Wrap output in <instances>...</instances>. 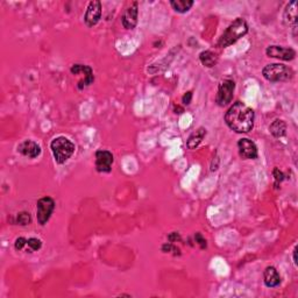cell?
I'll return each mask as SVG.
<instances>
[{"label": "cell", "mask_w": 298, "mask_h": 298, "mask_svg": "<svg viewBox=\"0 0 298 298\" xmlns=\"http://www.w3.org/2000/svg\"><path fill=\"white\" fill-rule=\"evenodd\" d=\"M26 245H27V239L24 238V237L18 238L14 242V247L17 250H21L25 246H26Z\"/></svg>", "instance_id": "24"}, {"label": "cell", "mask_w": 298, "mask_h": 298, "mask_svg": "<svg viewBox=\"0 0 298 298\" xmlns=\"http://www.w3.org/2000/svg\"><path fill=\"white\" fill-rule=\"evenodd\" d=\"M206 128H204V127H199L195 132H192L188 140H186V147H188V149L197 148L201 144L205 136H206Z\"/></svg>", "instance_id": "15"}, {"label": "cell", "mask_w": 298, "mask_h": 298, "mask_svg": "<svg viewBox=\"0 0 298 298\" xmlns=\"http://www.w3.org/2000/svg\"><path fill=\"white\" fill-rule=\"evenodd\" d=\"M269 132L274 138H283L287 134V124L281 119H275L269 125Z\"/></svg>", "instance_id": "17"}, {"label": "cell", "mask_w": 298, "mask_h": 298, "mask_svg": "<svg viewBox=\"0 0 298 298\" xmlns=\"http://www.w3.org/2000/svg\"><path fill=\"white\" fill-rule=\"evenodd\" d=\"M15 224L21 226H27L32 223V217H30L29 212H26V211H23V212H19L15 217Z\"/></svg>", "instance_id": "20"}, {"label": "cell", "mask_w": 298, "mask_h": 298, "mask_svg": "<svg viewBox=\"0 0 298 298\" xmlns=\"http://www.w3.org/2000/svg\"><path fill=\"white\" fill-rule=\"evenodd\" d=\"M273 175H274V178H275V185L277 186L279 183H281L282 181L284 179V175L283 173L281 172V170L278 169V168H274V170H273Z\"/></svg>", "instance_id": "23"}, {"label": "cell", "mask_w": 298, "mask_h": 298, "mask_svg": "<svg viewBox=\"0 0 298 298\" xmlns=\"http://www.w3.org/2000/svg\"><path fill=\"white\" fill-rule=\"evenodd\" d=\"M18 153L28 158H36L41 155V147L37 145V142L33 140H25L21 144L18 145Z\"/></svg>", "instance_id": "13"}, {"label": "cell", "mask_w": 298, "mask_h": 298, "mask_svg": "<svg viewBox=\"0 0 298 298\" xmlns=\"http://www.w3.org/2000/svg\"><path fill=\"white\" fill-rule=\"evenodd\" d=\"M30 248V250H39L42 247V241L37 238H29L27 239V245Z\"/></svg>", "instance_id": "21"}, {"label": "cell", "mask_w": 298, "mask_h": 298, "mask_svg": "<svg viewBox=\"0 0 298 298\" xmlns=\"http://www.w3.org/2000/svg\"><path fill=\"white\" fill-rule=\"evenodd\" d=\"M139 19V6L138 2L133 1L128 7L125 9L121 15V24L125 29H134L138 25Z\"/></svg>", "instance_id": "11"}, {"label": "cell", "mask_w": 298, "mask_h": 298, "mask_svg": "<svg viewBox=\"0 0 298 298\" xmlns=\"http://www.w3.org/2000/svg\"><path fill=\"white\" fill-rule=\"evenodd\" d=\"M263 282L267 288H276L281 284V275L275 267H267L263 272Z\"/></svg>", "instance_id": "14"}, {"label": "cell", "mask_w": 298, "mask_h": 298, "mask_svg": "<svg viewBox=\"0 0 298 298\" xmlns=\"http://www.w3.org/2000/svg\"><path fill=\"white\" fill-rule=\"evenodd\" d=\"M235 83L232 79H224L219 83L218 91L216 96V102L220 107L227 106L231 104L233 100V96H234Z\"/></svg>", "instance_id": "6"}, {"label": "cell", "mask_w": 298, "mask_h": 298, "mask_svg": "<svg viewBox=\"0 0 298 298\" xmlns=\"http://www.w3.org/2000/svg\"><path fill=\"white\" fill-rule=\"evenodd\" d=\"M255 113L240 100L235 101L225 113V123L235 133H248L253 129Z\"/></svg>", "instance_id": "1"}, {"label": "cell", "mask_w": 298, "mask_h": 298, "mask_svg": "<svg viewBox=\"0 0 298 298\" xmlns=\"http://www.w3.org/2000/svg\"><path fill=\"white\" fill-rule=\"evenodd\" d=\"M195 240L197 242L198 245H199L201 249H204V248H206V240H205V238L201 235V233H196L195 235Z\"/></svg>", "instance_id": "25"}, {"label": "cell", "mask_w": 298, "mask_h": 298, "mask_svg": "<svg viewBox=\"0 0 298 298\" xmlns=\"http://www.w3.org/2000/svg\"><path fill=\"white\" fill-rule=\"evenodd\" d=\"M218 55L211 50H204L199 54V61L206 68H213L218 63Z\"/></svg>", "instance_id": "18"}, {"label": "cell", "mask_w": 298, "mask_h": 298, "mask_svg": "<svg viewBox=\"0 0 298 298\" xmlns=\"http://www.w3.org/2000/svg\"><path fill=\"white\" fill-rule=\"evenodd\" d=\"M284 21L287 25H293L294 29L297 28V1L293 0L291 2H289L285 7L284 11Z\"/></svg>", "instance_id": "16"}, {"label": "cell", "mask_w": 298, "mask_h": 298, "mask_svg": "<svg viewBox=\"0 0 298 298\" xmlns=\"http://www.w3.org/2000/svg\"><path fill=\"white\" fill-rule=\"evenodd\" d=\"M162 251L163 253H172V251H175V255H181V251H179L178 248L176 246H174L173 242H167L162 246Z\"/></svg>", "instance_id": "22"}, {"label": "cell", "mask_w": 298, "mask_h": 298, "mask_svg": "<svg viewBox=\"0 0 298 298\" xmlns=\"http://www.w3.org/2000/svg\"><path fill=\"white\" fill-rule=\"evenodd\" d=\"M168 240H169L170 242H176V241H181L182 238H181V235H179L178 232H173V233H170L169 237H168Z\"/></svg>", "instance_id": "26"}, {"label": "cell", "mask_w": 298, "mask_h": 298, "mask_svg": "<svg viewBox=\"0 0 298 298\" xmlns=\"http://www.w3.org/2000/svg\"><path fill=\"white\" fill-rule=\"evenodd\" d=\"M170 5L177 13H186L194 6L195 1L192 0H170Z\"/></svg>", "instance_id": "19"}, {"label": "cell", "mask_w": 298, "mask_h": 298, "mask_svg": "<svg viewBox=\"0 0 298 298\" xmlns=\"http://www.w3.org/2000/svg\"><path fill=\"white\" fill-rule=\"evenodd\" d=\"M55 200L51 197H42L36 203V218L37 223L41 226H45L50 219L52 212L55 210Z\"/></svg>", "instance_id": "5"}, {"label": "cell", "mask_w": 298, "mask_h": 298, "mask_svg": "<svg viewBox=\"0 0 298 298\" xmlns=\"http://www.w3.org/2000/svg\"><path fill=\"white\" fill-rule=\"evenodd\" d=\"M50 149L55 162L57 164H64L73 156L76 146L70 139L65 136H57L50 142Z\"/></svg>", "instance_id": "3"}, {"label": "cell", "mask_w": 298, "mask_h": 298, "mask_svg": "<svg viewBox=\"0 0 298 298\" xmlns=\"http://www.w3.org/2000/svg\"><path fill=\"white\" fill-rule=\"evenodd\" d=\"M192 100V91H188L184 93V96L182 97V101L184 105H189Z\"/></svg>", "instance_id": "27"}, {"label": "cell", "mask_w": 298, "mask_h": 298, "mask_svg": "<svg viewBox=\"0 0 298 298\" xmlns=\"http://www.w3.org/2000/svg\"><path fill=\"white\" fill-rule=\"evenodd\" d=\"M262 76L272 83L289 82L294 78L295 71L293 68L281 63L267 64L262 69Z\"/></svg>", "instance_id": "4"}, {"label": "cell", "mask_w": 298, "mask_h": 298, "mask_svg": "<svg viewBox=\"0 0 298 298\" xmlns=\"http://www.w3.org/2000/svg\"><path fill=\"white\" fill-rule=\"evenodd\" d=\"M70 71L73 74H84V79L82 82H78L77 84V88L79 90H83L86 86H89L90 84L93 83L95 80V76H93V70L91 67L85 64H74L73 67L70 68Z\"/></svg>", "instance_id": "12"}, {"label": "cell", "mask_w": 298, "mask_h": 298, "mask_svg": "<svg viewBox=\"0 0 298 298\" xmlns=\"http://www.w3.org/2000/svg\"><path fill=\"white\" fill-rule=\"evenodd\" d=\"M297 249H298V247L296 246L294 249V263H295V266L298 265V263H297Z\"/></svg>", "instance_id": "28"}, {"label": "cell", "mask_w": 298, "mask_h": 298, "mask_svg": "<svg viewBox=\"0 0 298 298\" xmlns=\"http://www.w3.org/2000/svg\"><path fill=\"white\" fill-rule=\"evenodd\" d=\"M239 155L242 160H255L259 156V150L255 142L247 138H242L238 141Z\"/></svg>", "instance_id": "9"}, {"label": "cell", "mask_w": 298, "mask_h": 298, "mask_svg": "<svg viewBox=\"0 0 298 298\" xmlns=\"http://www.w3.org/2000/svg\"><path fill=\"white\" fill-rule=\"evenodd\" d=\"M101 2L99 0H93L90 1L88 7H86L85 14H84V21L86 26L93 27L96 26L101 19Z\"/></svg>", "instance_id": "7"}, {"label": "cell", "mask_w": 298, "mask_h": 298, "mask_svg": "<svg viewBox=\"0 0 298 298\" xmlns=\"http://www.w3.org/2000/svg\"><path fill=\"white\" fill-rule=\"evenodd\" d=\"M266 54L268 57L277 58L282 61H293L296 57V50L293 48L282 46H269L267 47Z\"/></svg>", "instance_id": "10"}, {"label": "cell", "mask_w": 298, "mask_h": 298, "mask_svg": "<svg viewBox=\"0 0 298 298\" xmlns=\"http://www.w3.org/2000/svg\"><path fill=\"white\" fill-rule=\"evenodd\" d=\"M96 156V170L98 173H111L112 170V164H113L114 157L113 154L108 150H104V149H100V150H97L95 154Z\"/></svg>", "instance_id": "8"}, {"label": "cell", "mask_w": 298, "mask_h": 298, "mask_svg": "<svg viewBox=\"0 0 298 298\" xmlns=\"http://www.w3.org/2000/svg\"><path fill=\"white\" fill-rule=\"evenodd\" d=\"M248 33V24L245 19L237 18L229 26L226 28L223 35L219 37L217 47L218 48H227V47L234 45L238 40L244 37Z\"/></svg>", "instance_id": "2"}]
</instances>
